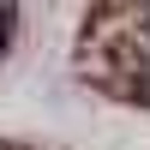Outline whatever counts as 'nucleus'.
Masks as SVG:
<instances>
[{"label": "nucleus", "instance_id": "obj_1", "mask_svg": "<svg viewBox=\"0 0 150 150\" xmlns=\"http://www.w3.org/2000/svg\"><path fill=\"white\" fill-rule=\"evenodd\" d=\"M132 30H144L138 36V42H132V54H138V60H132V72H126V90H138V96H150V12H138V18H132Z\"/></svg>", "mask_w": 150, "mask_h": 150}]
</instances>
